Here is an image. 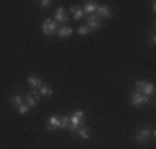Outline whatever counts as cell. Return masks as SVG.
Masks as SVG:
<instances>
[{
    "mask_svg": "<svg viewBox=\"0 0 156 149\" xmlns=\"http://www.w3.org/2000/svg\"><path fill=\"white\" fill-rule=\"evenodd\" d=\"M133 137H135V141H136L138 144H144L148 139H150V129H146V128L140 129V131L136 133Z\"/></svg>",
    "mask_w": 156,
    "mask_h": 149,
    "instance_id": "6",
    "label": "cell"
},
{
    "mask_svg": "<svg viewBox=\"0 0 156 149\" xmlns=\"http://www.w3.org/2000/svg\"><path fill=\"white\" fill-rule=\"evenodd\" d=\"M85 18H87V27L90 28V32H91V30H93V32H96V30L101 28L103 22H101V18H100L96 13L88 15V17H85Z\"/></svg>",
    "mask_w": 156,
    "mask_h": 149,
    "instance_id": "3",
    "label": "cell"
},
{
    "mask_svg": "<svg viewBox=\"0 0 156 149\" xmlns=\"http://www.w3.org/2000/svg\"><path fill=\"white\" fill-rule=\"evenodd\" d=\"M40 95L42 96H51L53 95V89H51L50 86H47V85H43V86L40 88Z\"/></svg>",
    "mask_w": 156,
    "mask_h": 149,
    "instance_id": "17",
    "label": "cell"
},
{
    "mask_svg": "<svg viewBox=\"0 0 156 149\" xmlns=\"http://www.w3.org/2000/svg\"><path fill=\"white\" fill-rule=\"evenodd\" d=\"M47 129H48V131H55V129H60V118H57V116H50V118H48Z\"/></svg>",
    "mask_w": 156,
    "mask_h": 149,
    "instance_id": "9",
    "label": "cell"
},
{
    "mask_svg": "<svg viewBox=\"0 0 156 149\" xmlns=\"http://www.w3.org/2000/svg\"><path fill=\"white\" fill-rule=\"evenodd\" d=\"M38 101H40V96H33L30 93L25 95V103L28 104V108H35L37 104H38Z\"/></svg>",
    "mask_w": 156,
    "mask_h": 149,
    "instance_id": "14",
    "label": "cell"
},
{
    "mask_svg": "<svg viewBox=\"0 0 156 149\" xmlns=\"http://www.w3.org/2000/svg\"><path fill=\"white\" fill-rule=\"evenodd\" d=\"M68 126H70V116L60 118V129H68Z\"/></svg>",
    "mask_w": 156,
    "mask_h": 149,
    "instance_id": "18",
    "label": "cell"
},
{
    "mask_svg": "<svg viewBox=\"0 0 156 149\" xmlns=\"http://www.w3.org/2000/svg\"><path fill=\"white\" fill-rule=\"evenodd\" d=\"M72 33H73V28L68 27V25H63V27H60L57 30V35L60 36V38H68Z\"/></svg>",
    "mask_w": 156,
    "mask_h": 149,
    "instance_id": "13",
    "label": "cell"
},
{
    "mask_svg": "<svg viewBox=\"0 0 156 149\" xmlns=\"http://www.w3.org/2000/svg\"><path fill=\"white\" fill-rule=\"evenodd\" d=\"M50 5H51L50 0H42V2H40V7H42V9H48Z\"/></svg>",
    "mask_w": 156,
    "mask_h": 149,
    "instance_id": "22",
    "label": "cell"
},
{
    "mask_svg": "<svg viewBox=\"0 0 156 149\" xmlns=\"http://www.w3.org/2000/svg\"><path fill=\"white\" fill-rule=\"evenodd\" d=\"M96 15H98L100 18H111V9L108 5H98Z\"/></svg>",
    "mask_w": 156,
    "mask_h": 149,
    "instance_id": "8",
    "label": "cell"
},
{
    "mask_svg": "<svg viewBox=\"0 0 156 149\" xmlns=\"http://www.w3.org/2000/svg\"><path fill=\"white\" fill-rule=\"evenodd\" d=\"M150 42H151V45H154V43H156V36H154V33H153V35H151Z\"/></svg>",
    "mask_w": 156,
    "mask_h": 149,
    "instance_id": "23",
    "label": "cell"
},
{
    "mask_svg": "<svg viewBox=\"0 0 156 149\" xmlns=\"http://www.w3.org/2000/svg\"><path fill=\"white\" fill-rule=\"evenodd\" d=\"M75 136H78L80 139H83V141H87V139H90L91 131H90V128H87V126H80V128L76 129Z\"/></svg>",
    "mask_w": 156,
    "mask_h": 149,
    "instance_id": "7",
    "label": "cell"
},
{
    "mask_svg": "<svg viewBox=\"0 0 156 149\" xmlns=\"http://www.w3.org/2000/svg\"><path fill=\"white\" fill-rule=\"evenodd\" d=\"M70 13L73 15V20H76V22H80L81 18H85V13H83V9H80V7H76V5H73V7H70Z\"/></svg>",
    "mask_w": 156,
    "mask_h": 149,
    "instance_id": "10",
    "label": "cell"
},
{
    "mask_svg": "<svg viewBox=\"0 0 156 149\" xmlns=\"http://www.w3.org/2000/svg\"><path fill=\"white\" fill-rule=\"evenodd\" d=\"M10 103H12V106H20L22 103H25V95H20V93H18V95H13L12 98H10Z\"/></svg>",
    "mask_w": 156,
    "mask_h": 149,
    "instance_id": "15",
    "label": "cell"
},
{
    "mask_svg": "<svg viewBox=\"0 0 156 149\" xmlns=\"http://www.w3.org/2000/svg\"><path fill=\"white\" fill-rule=\"evenodd\" d=\"M28 111H30V108H28L27 103H22L20 106H18V114H27Z\"/></svg>",
    "mask_w": 156,
    "mask_h": 149,
    "instance_id": "19",
    "label": "cell"
},
{
    "mask_svg": "<svg viewBox=\"0 0 156 149\" xmlns=\"http://www.w3.org/2000/svg\"><path fill=\"white\" fill-rule=\"evenodd\" d=\"M57 30H58V23L53 20H50V18L42 23V33L47 36H53L55 33H57Z\"/></svg>",
    "mask_w": 156,
    "mask_h": 149,
    "instance_id": "2",
    "label": "cell"
},
{
    "mask_svg": "<svg viewBox=\"0 0 156 149\" xmlns=\"http://www.w3.org/2000/svg\"><path fill=\"white\" fill-rule=\"evenodd\" d=\"M144 85H146V81H143V80L136 81V83H135V91L141 93V91H143V88H144Z\"/></svg>",
    "mask_w": 156,
    "mask_h": 149,
    "instance_id": "20",
    "label": "cell"
},
{
    "mask_svg": "<svg viewBox=\"0 0 156 149\" xmlns=\"http://www.w3.org/2000/svg\"><path fill=\"white\" fill-rule=\"evenodd\" d=\"M76 32L80 33V35H88V33H90V28H88L87 25H80V27L76 28Z\"/></svg>",
    "mask_w": 156,
    "mask_h": 149,
    "instance_id": "21",
    "label": "cell"
},
{
    "mask_svg": "<svg viewBox=\"0 0 156 149\" xmlns=\"http://www.w3.org/2000/svg\"><path fill=\"white\" fill-rule=\"evenodd\" d=\"M83 121H85V113L81 109L75 111V113L70 116V126H68V131L72 134L76 133V129L80 128V126H83Z\"/></svg>",
    "mask_w": 156,
    "mask_h": 149,
    "instance_id": "1",
    "label": "cell"
},
{
    "mask_svg": "<svg viewBox=\"0 0 156 149\" xmlns=\"http://www.w3.org/2000/svg\"><path fill=\"white\" fill-rule=\"evenodd\" d=\"M96 10H98V2H85L83 13H87V15H93V13H96Z\"/></svg>",
    "mask_w": 156,
    "mask_h": 149,
    "instance_id": "12",
    "label": "cell"
},
{
    "mask_svg": "<svg viewBox=\"0 0 156 149\" xmlns=\"http://www.w3.org/2000/svg\"><path fill=\"white\" fill-rule=\"evenodd\" d=\"M141 95L151 98V96L154 95V85L153 83H146V85H144V88H143V91H141Z\"/></svg>",
    "mask_w": 156,
    "mask_h": 149,
    "instance_id": "16",
    "label": "cell"
},
{
    "mask_svg": "<svg viewBox=\"0 0 156 149\" xmlns=\"http://www.w3.org/2000/svg\"><path fill=\"white\" fill-rule=\"evenodd\" d=\"M151 101V98H148V96L141 95V93H133L131 98H129V103L133 104V106H141V104H148Z\"/></svg>",
    "mask_w": 156,
    "mask_h": 149,
    "instance_id": "4",
    "label": "cell"
},
{
    "mask_svg": "<svg viewBox=\"0 0 156 149\" xmlns=\"http://www.w3.org/2000/svg\"><path fill=\"white\" fill-rule=\"evenodd\" d=\"M68 20H70V17H66L65 9H63V7H58L57 12H55L53 22H57V23H62V25H68Z\"/></svg>",
    "mask_w": 156,
    "mask_h": 149,
    "instance_id": "5",
    "label": "cell"
},
{
    "mask_svg": "<svg viewBox=\"0 0 156 149\" xmlns=\"http://www.w3.org/2000/svg\"><path fill=\"white\" fill-rule=\"evenodd\" d=\"M28 85H30V86L33 88V89H40L43 86V81L40 80L38 76H35V74H30V76H28Z\"/></svg>",
    "mask_w": 156,
    "mask_h": 149,
    "instance_id": "11",
    "label": "cell"
}]
</instances>
